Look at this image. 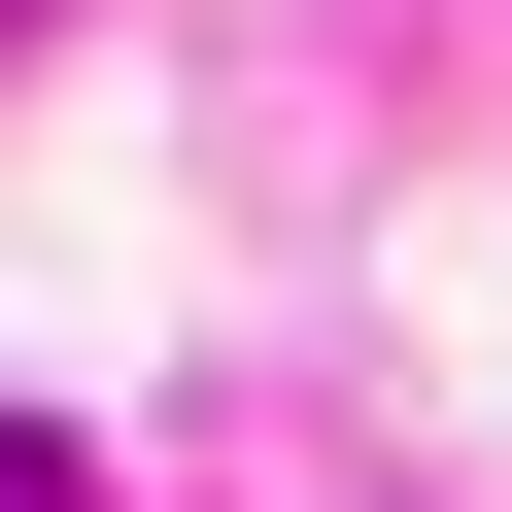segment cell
<instances>
[{
    "instance_id": "obj_1",
    "label": "cell",
    "mask_w": 512,
    "mask_h": 512,
    "mask_svg": "<svg viewBox=\"0 0 512 512\" xmlns=\"http://www.w3.org/2000/svg\"><path fill=\"white\" fill-rule=\"evenodd\" d=\"M0 512H103V478H69V444H35V410H0Z\"/></svg>"
},
{
    "instance_id": "obj_2",
    "label": "cell",
    "mask_w": 512,
    "mask_h": 512,
    "mask_svg": "<svg viewBox=\"0 0 512 512\" xmlns=\"http://www.w3.org/2000/svg\"><path fill=\"white\" fill-rule=\"evenodd\" d=\"M0 35H35V0H0Z\"/></svg>"
}]
</instances>
